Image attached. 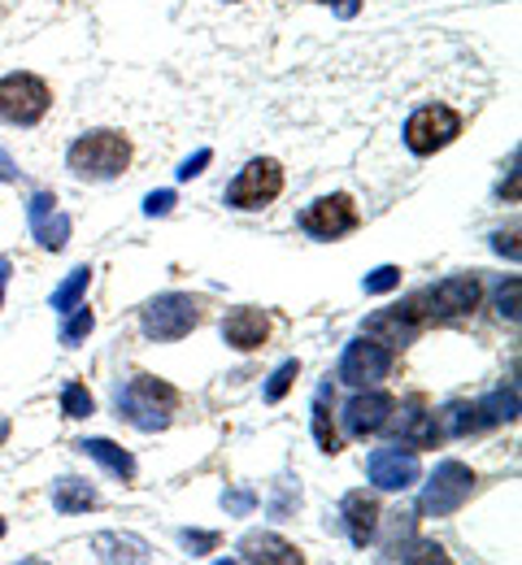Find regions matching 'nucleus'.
<instances>
[{
    "instance_id": "1",
    "label": "nucleus",
    "mask_w": 522,
    "mask_h": 565,
    "mask_svg": "<svg viewBox=\"0 0 522 565\" xmlns=\"http://www.w3.org/2000/svg\"><path fill=\"white\" fill-rule=\"evenodd\" d=\"M66 161H71V174L75 179L109 183V179H118L131 166V143L122 140L118 131H87V136H78L71 143Z\"/></svg>"
},
{
    "instance_id": "2",
    "label": "nucleus",
    "mask_w": 522,
    "mask_h": 565,
    "mask_svg": "<svg viewBox=\"0 0 522 565\" xmlns=\"http://www.w3.org/2000/svg\"><path fill=\"white\" fill-rule=\"evenodd\" d=\"M174 405H179V392L152 374H136L127 387H118V418H127L140 430H166Z\"/></svg>"
},
{
    "instance_id": "3",
    "label": "nucleus",
    "mask_w": 522,
    "mask_h": 565,
    "mask_svg": "<svg viewBox=\"0 0 522 565\" xmlns=\"http://www.w3.org/2000/svg\"><path fill=\"white\" fill-rule=\"evenodd\" d=\"M53 105V92L40 74H4L0 78V122L35 127Z\"/></svg>"
},
{
    "instance_id": "4",
    "label": "nucleus",
    "mask_w": 522,
    "mask_h": 565,
    "mask_svg": "<svg viewBox=\"0 0 522 565\" xmlns=\"http://www.w3.org/2000/svg\"><path fill=\"white\" fill-rule=\"evenodd\" d=\"M145 335L157 340V344H174L183 335H192L201 327V300L183 296V291H166L145 305Z\"/></svg>"
},
{
    "instance_id": "5",
    "label": "nucleus",
    "mask_w": 522,
    "mask_h": 565,
    "mask_svg": "<svg viewBox=\"0 0 522 565\" xmlns=\"http://www.w3.org/2000/svg\"><path fill=\"white\" fill-rule=\"evenodd\" d=\"M470 492H475V470L461 466V461H440L436 475L427 479L423 495H418V513H427V518H448V513H457V509L470 500Z\"/></svg>"
},
{
    "instance_id": "6",
    "label": "nucleus",
    "mask_w": 522,
    "mask_h": 565,
    "mask_svg": "<svg viewBox=\"0 0 522 565\" xmlns=\"http://www.w3.org/2000/svg\"><path fill=\"white\" fill-rule=\"evenodd\" d=\"M279 192H284V170H279V161L257 157V161H248V166L235 174V183L226 188V205H235V210H266V205L279 201Z\"/></svg>"
},
{
    "instance_id": "7",
    "label": "nucleus",
    "mask_w": 522,
    "mask_h": 565,
    "mask_svg": "<svg viewBox=\"0 0 522 565\" xmlns=\"http://www.w3.org/2000/svg\"><path fill=\"white\" fill-rule=\"evenodd\" d=\"M461 136V118L448 105H423L409 122H405V143L414 157H432Z\"/></svg>"
},
{
    "instance_id": "8",
    "label": "nucleus",
    "mask_w": 522,
    "mask_h": 565,
    "mask_svg": "<svg viewBox=\"0 0 522 565\" xmlns=\"http://www.w3.org/2000/svg\"><path fill=\"white\" fill-rule=\"evenodd\" d=\"M423 327H427V305H423V296H409V300H401V305H392V309L366 318V335L379 340V344H387V349H405Z\"/></svg>"
},
{
    "instance_id": "9",
    "label": "nucleus",
    "mask_w": 522,
    "mask_h": 565,
    "mask_svg": "<svg viewBox=\"0 0 522 565\" xmlns=\"http://www.w3.org/2000/svg\"><path fill=\"white\" fill-rule=\"evenodd\" d=\"M483 296V282L475 275H452V279L436 282L432 291H423V305H427V322H452V318H466Z\"/></svg>"
},
{
    "instance_id": "10",
    "label": "nucleus",
    "mask_w": 522,
    "mask_h": 565,
    "mask_svg": "<svg viewBox=\"0 0 522 565\" xmlns=\"http://www.w3.org/2000/svg\"><path fill=\"white\" fill-rule=\"evenodd\" d=\"M392 349L387 344H379V340H353L349 349H344V361H340V379L344 383H353V387H374L379 379H387L392 374Z\"/></svg>"
},
{
    "instance_id": "11",
    "label": "nucleus",
    "mask_w": 522,
    "mask_h": 565,
    "mask_svg": "<svg viewBox=\"0 0 522 565\" xmlns=\"http://www.w3.org/2000/svg\"><path fill=\"white\" fill-rule=\"evenodd\" d=\"M358 205L344 196V192H335V196H322V201H313L309 210L300 213V226L313 235V239H340V235H349V231H358Z\"/></svg>"
},
{
    "instance_id": "12",
    "label": "nucleus",
    "mask_w": 522,
    "mask_h": 565,
    "mask_svg": "<svg viewBox=\"0 0 522 565\" xmlns=\"http://www.w3.org/2000/svg\"><path fill=\"white\" fill-rule=\"evenodd\" d=\"M423 466L414 448H374L371 452V483L383 492H409L418 483Z\"/></svg>"
},
{
    "instance_id": "13",
    "label": "nucleus",
    "mask_w": 522,
    "mask_h": 565,
    "mask_svg": "<svg viewBox=\"0 0 522 565\" xmlns=\"http://www.w3.org/2000/svg\"><path fill=\"white\" fill-rule=\"evenodd\" d=\"M26 217H31V235L40 239V248L62 253L71 244V217L57 210V196L53 192H35L31 205H26Z\"/></svg>"
},
{
    "instance_id": "14",
    "label": "nucleus",
    "mask_w": 522,
    "mask_h": 565,
    "mask_svg": "<svg viewBox=\"0 0 522 565\" xmlns=\"http://www.w3.org/2000/svg\"><path fill=\"white\" fill-rule=\"evenodd\" d=\"M392 414H396V401L387 392H358L344 405V430L362 439V435H374V430L392 426Z\"/></svg>"
},
{
    "instance_id": "15",
    "label": "nucleus",
    "mask_w": 522,
    "mask_h": 565,
    "mask_svg": "<svg viewBox=\"0 0 522 565\" xmlns=\"http://www.w3.org/2000/svg\"><path fill=\"white\" fill-rule=\"evenodd\" d=\"M396 518L401 522L392 526V540L383 544V562H448L445 548L414 535V513H396Z\"/></svg>"
},
{
    "instance_id": "16",
    "label": "nucleus",
    "mask_w": 522,
    "mask_h": 565,
    "mask_svg": "<svg viewBox=\"0 0 522 565\" xmlns=\"http://www.w3.org/2000/svg\"><path fill=\"white\" fill-rule=\"evenodd\" d=\"M223 340L239 353H253V349H262L270 340V318L262 309H253V305L231 309L223 318Z\"/></svg>"
},
{
    "instance_id": "17",
    "label": "nucleus",
    "mask_w": 522,
    "mask_h": 565,
    "mask_svg": "<svg viewBox=\"0 0 522 565\" xmlns=\"http://www.w3.org/2000/svg\"><path fill=\"white\" fill-rule=\"evenodd\" d=\"M340 518H344V531L353 540V548H366L379 531V500L366 492H349L340 504Z\"/></svg>"
},
{
    "instance_id": "18",
    "label": "nucleus",
    "mask_w": 522,
    "mask_h": 565,
    "mask_svg": "<svg viewBox=\"0 0 522 565\" xmlns=\"http://www.w3.org/2000/svg\"><path fill=\"white\" fill-rule=\"evenodd\" d=\"M239 562L300 565V562H305V553H300L297 544H288V540L270 535V531H253V535H244V540H239Z\"/></svg>"
},
{
    "instance_id": "19",
    "label": "nucleus",
    "mask_w": 522,
    "mask_h": 565,
    "mask_svg": "<svg viewBox=\"0 0 522 565\" xmlns=\"http://www.w3.org/2000/svg\"><path fill=\"white\" fill-rule=\"evenodd\" d=\"M78 452L83 457H92V461H100L109 475H118L122 483H131L136 479V457L127 452V448H118L114 439H83L78 444Z\"/></svg>"
},
{
    "instance_id": "20",
    "label": "nucleus",
    "mask_w": 522,
    "mask_h": 565,
    "mask_svg": "<svg viewBox=\"0 0 522 565\" xmlns=\"http://www.w3.org/2000/svg\"><path fill=\"white\" fill-rule=\"evenodd\" d=\"M92 548H96V557L100 562H149L152 548L145 540H136V535H96L92 540Z\"/></svg>"
},
{
    "instance_id": "21",
    "label": "nucleus",
    "mask_w": 522,
    "mask_h": 565,
    "mask_svg": "<svg viewBox=\"0 0 522 565\" xmlns=\"http://www.w3.org/2000/svg\"><path fill=\"white\" fill-rule=\"evenodd\" d=\"M401 444H409V448H436L440 444V423H436V414H418V409H405V418H401Z\"/></svg>"
},
{
    "instance_id": "22",
    "label": "nucleus",
    "mask_w": 522,
    "mask_h": 565,
    "mask_svg": "<svg viewBox=\"0 0 522 565\" xmlns=\"http://www.w3.org/2000/svg\"><path fill=\"white\" fill-rule=\"evenodd\" d=\"M96 504V488L87 479H57L53 483V509L57 513H87Z\"/></svg>"
},
{
    "instance_id": "23",
    "label": "nucleus",
    "mask_w": 522,
    "mask_h": 565,
    "mask_svg": "<svg viewBox=\"0 0 522 565\" xmlns=\"http://www.w3.org/2000/svg\"><path fill=\"white\" fill-rule=\"evenodd\" d=\"M313 439H318L322 452H340V435L331 423V383H322L318 396H313Z\"/></svg>"
},
{
    "instance_id": "24",
    "label": "nucleus",
    "mask_w": 522,
    "mask_h": 565,
    "mask_svg": "<svg viewBox=\"0 0 522 565\" xmlns=\"http://www.w3.org/2000/svg\"><path fill=\"white\" fill-rule=\"evenodd\" d=\"M475 405H479V426L514 423L519 418V392L514 387H501V392H492L488 401H475Z\"/></svg>"
},
{
    "instance_id": "25",
    "label": "nucleus",
    "mask_w": 522,
    "mask_h": 565,
    "mask_svg": "<svg viewBox=\"0 0 522 565\" xmlns=\"http://www.w3.org/2000/svg\"><path fill=\"white\" fill-rule=\"evenodd\" d=\"M436 423H440V435H452V439H461L470 430H483L479 426V405H466V401H452L445 414H436Z\"/></svg>"
},
{
    "instance_id": "26",
    "label": "nucleus",
    "mask_w": 522,
    "mask_h": 565,
    "mask_svg": "<svg viewBox=\"0 0 522 565\" xmlns=\"http://www.w3.org/2000/svg\"><path fill=\"white\" fill-rule=\"evenodd\" d=\"M87 282H92V266H75V270L62 279V287L53 291V309H57V313H71L78 300H83Z\"/></svg>"
},
{
    "instance_id": "27",
    "label": "nucleus",
    "mask_w": 522,
    "mask_h": 565,
    "mask_svg": "<svg viewBox=\"0 0 522 565\" xmlns=\"http://www.w3.org/2000/svg\"><path fill=\"white\" fill-rule=\"evenodd\" d=\"M62 409H66V418H92L96 401H92V392H87L83 383H66V392H62Z\"/></svg>"
},
{
    "instance_id": "28",
    "label": "nucleus",
    "mask_w": 522,
    "mask_h": 565,
    "mask_svg": "<svg viewBox=\"0 0 522 565\" xmlns=\"http://www.w3.org/2000/svg\"><path fill=\"white\" fill-rule=\"evenodd\" d=\"M297 374H300V361H284V365L270 374V383H266V401H270V405H279V401L288 396V387L297 383Z\"/></svg>"
},
{
    "instance_id": "29",
    "label": "nucleus",
    "mask_w": 522,
    "mask_h": 565,
    "mask_svg": "<svg viewBox=\"0 0 522 565\" xmlns=\"http://www.w3.org/2000/svg\"><path fill=\"white\" fill-rule=\"evenodd\" d=\"M92 327H96V318H92V309H83V305H75V318L62 327V344L66 349H75L78 340H87L92 335Z\"/></svg>"
},
{
    "instance_id": "30",
    "label": "nucleus",
    "mask_w": 522,
    "mask_h": 565,
    "mask_svg": "<svg viewBox=\"0 0 522 565\" xmlns=\"http://www.w3.org/2000/svg\"><path fill=\"white\" fill-rule=\"evenodd\" d=\"M179 540H183V548L192 557H205V553L219 548V531H179Z\"/></svg>"
},
{
    "instance_id": "31",
    "label": "nucleus",
    "mask_w": 522,
    "mask_h": 565,
    "mask_svg": "<svg viewBox=\"0 0 522 565\" xmlns=\"http://www.w3.org/2000/svg\"><path fill=\"white\" fill-rule=\"evenodd\" d=\"M362 287H366L371 296H383V291H396V287H401V270H396V266H379L374 275H366V279H362Z\"/></svg>"
},
{
    "instance_id": "32",
    "label": "nucleus",
    "mask_w": 522,
    "mask_h": 565,
    "mask_svg": "<svg viewBox=\"0 0 522 565\" xmlns=\"http://www.w3.org/2000/svg\"><path fill=\"white\" fill-rule=\"evenodd\" d=\"M519 291H522L519 279L501 282V291H497V309H501V318H510V322H519Z\"/></svg>"
},
{
    "instance_id": "33",
    "label": "nucleus",
    "mask_w": 522,
    "mask_h": 565,
    "mask_svg": "<svg viewBox=\"0 0 522 565\" xmlns=\"http://www.w3.org/2000/svg\"><path fill=\"white\" fill-rule=\"evenodd\" d=\"M223 509L231 513V518H244V513H253V509H257V492H244V488L223 492Z\"/></svg>"
},
{
    "instance_id": "34",
    "label": "nucleus",
    "mask_w": 522,
    "mask_h": 565,
    "mask_svg": "<svg viewBox=\"0 0 522 565\" xmlns=\"http://www.w3.org/2000/svg\"><path fill=\"white\" fill-rule=\"evenodd\" d=\"M297 504H300V488H297V483H279V495H275V504H270V509H275V518H288Z\"/></svg>"
},
{
    "instance_id": "35",
    "label": "nucleus",
    "mask_w": 522,
    "mask_h": 565,
    "mask_svg": "<svg viewBox=\"0 0 522 565\" xmlns=\"http://www.w3.org/2000/svg\"><path fill=\"white\" fill-rule=\"evenodd\" d=\"M210 161H214V152H210V148H201L196 157H188V161L179 166V179H183V183H188V179H196V174H201V170H205Z\"/></svg>"
},
{
    "instance_id": "36",
    "label": "nucleus",
    "mask_w": 522,
    "mask_h": 565,
    "mask_svg": "<svg viewBox=\"0 0 522 565\" xmlns=\"http://www.w3.org/2000/svg\"><path fill=\"white\" fill-rule=\"evenodd\" d=\"M170 210H174V192H152L149 201H145V213H149V217H166Z\"/></svg>"
},
{
    "instance_id": "37",
    "label": "nucleus",
    "mask_w": 522,
    "mask_h": 565,
    "mask_svg": "<svg viewBox=\"0 0 522 565\" xmlns=\"http://www.w3.org/2000/svg\"><path fill=\"white\" fill-rule=\"evenodd\" d=\"M514 239H519V231H510V235H497V253H505L510 262H519V244H514Z\"/></svg>"
},
{
    "instance_id": "38",
    "label": "nucleus",
    "mask_w": 522,
    "mask_h": 565,
    "mask_svg": "<svg viewBox=\"0 0 522 565\" xmlns=\"http://www.w3.org/2000/svg\"><path fill=\"white\" fill-rule=\"evenodd\" d=\"M322 4H331L340 18H358L362 13V0H322Z\"/></svg>"
},
{
    "instance_id": "39",
    "label": "nucleus",
    "mask_w": 522,
    "mask_h": 565,
    "mask_svg": "<svg viewBox=\"0 0 522 565\" xmlns=\"http://www.w3.org/2000/svg\"><path fill=\"white\" fill-rule=\"evenodd\" d=\"M18 174H22V170H18V166H13V157L0 148V183H13Z\"/></svg>"
},
{
    "instance_id": "40",
    "label": "nucleus",
    "mask_w": 522,
    "mask_h": 565,
    "mask_svg": "<svg viewBox=\"0 0 522 565\" xmlns=\"http://www.w3.org/2000/svg\"><path fill=\"white\" fill-rule=\"evenodd\" d=\"M9 275H13V266H9V257H0V309H4V287H9Z\"/></svg>"
},
{
    "instance_id": "41",
    "label": "nucleus",
    "mask_w": 522,
    "mask_h": 565,
    "mask_svg": "<svg viewBox=\"0 0 522 565\" xmlns=\"http://www.w3.org/2000/svg\"><path fill=\"white\" fill-rule=\"evenodd\" d=\"M0 540H4V518H0Z\"/></svg>"
}]
</instances>
